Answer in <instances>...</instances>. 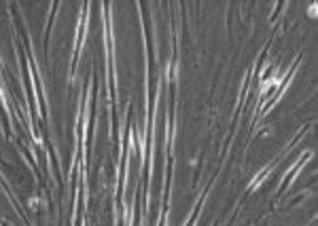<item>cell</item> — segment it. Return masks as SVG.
<instances>
[]
</instances>
